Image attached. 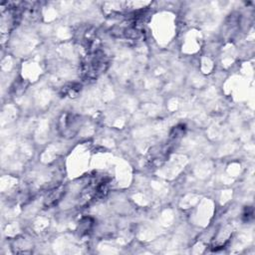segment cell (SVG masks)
<instances>
[{
  "instance_id": "obj_2",
  "label": "cell",
  "mask_w": 255,
  "mask_h": 255,
  "mask_svg": "<svg viewBox=\"0 0 255 255\" xmlns=\"http://www.w3.org/2000/svg\"><path fill=\"white\" fill-rule=\"evenodd\" d=\"M80 121L79 118H76L74 115L71 114H65L63 115L62 119L60 120L59 124V129L61 130L63 135H69L74 136V134L79 129Z\"/></svg>"
},
{
  "instance_id": "obj_3",
  "label": "cell",
  "mask_w": 255,
  "mask_h": 255,
  "mask_svg": "<svg viewBox=\"0 0 255 255\" xmlns=\"http://www.w3.org/2000/svg\"><path fill=\"white\" fill-rule=\"evenodd\" d=\"M65 192L66 191H65L64 186H58V187L54 188L45 197V204L47 206H53V205L57 204L61 200V198L65 195Z\"/></svg>"
},
{
  "instance_id": "obj_1",
  "label": "cell",
  "mask_w": 255,
  "mask_h": 255,
  "mask_svg": "<svg viewBox=\"0 0 255 255\" xmlns=\"http://www.w3.org/2000/svg\"><path fill=\"white\" fill-rule=\"evenodd\" d=\"M108 58L101 50L93 51L82 64L83 74L90 79L97 78L108 67Z\"/></svg>"
}]
</instances>
